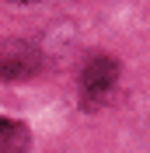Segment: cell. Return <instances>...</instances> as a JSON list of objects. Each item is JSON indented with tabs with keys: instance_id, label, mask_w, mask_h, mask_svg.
Wrapping results in <instances>:
<instances>
[{
	"instance_id": "obj_1",
	"label": "cell",
	"mask_w": 150,
	"mask_h": 153,
	"mask_svg": "<svg viewBox=\"0 0 150 153\" xmlns=\"http://www.w3.org/2000/svg\"><path fill=\"white\" fill-rule=\"evenodd\" d=\"M115 80H119V66H115V59L94 56L91 63L84 66V73H80V91H84L87 108H94L101 97H108V91L115 87Z\"/></svg>"
},
{
	"instance_id": "obj_2",
	"label": "cell",
	"mask_w": 150,
	"mask_h": 153,
	"mask_svg": "<svg viewBox=\"0 0 150 153\" xmlns=\"http://www.w3.org/2000/svg\"><path fill=\"white\" fill-rule=\"evenodd\" d=\"M38 66L35 49L28 45H0V76L4 80H21Z\"/></svg>"
},
{
	"instance_id": "obj_3",
	"label": "cell",
	"mask_w": 150,
	"mask_h": 153,
	"mask_svg": "<svg viewBox=\"0 0 150 153\" xmlns=\"http://www.w3.org/2000/svg\"><path fill=\"white\" fill-rule=\"evenodd\" d=\"M32 143L28 129L14 118H0V153H25Z\"/></svg>"
},
{
	"instance_id": "obj_4",
	"label": "cell",
	"mask_w": 150,
	"mask_h": 153,
	"mask_svg": "<svg viewBox=\"0 0 150 153\" xmlns=\"http://www.w3.org/2000/svg\"><path fill=\"white\" fill-rule=\"evenodd\" d=\"M14 4H32V0H14Z\"/></svg>"
}]
</instances>
